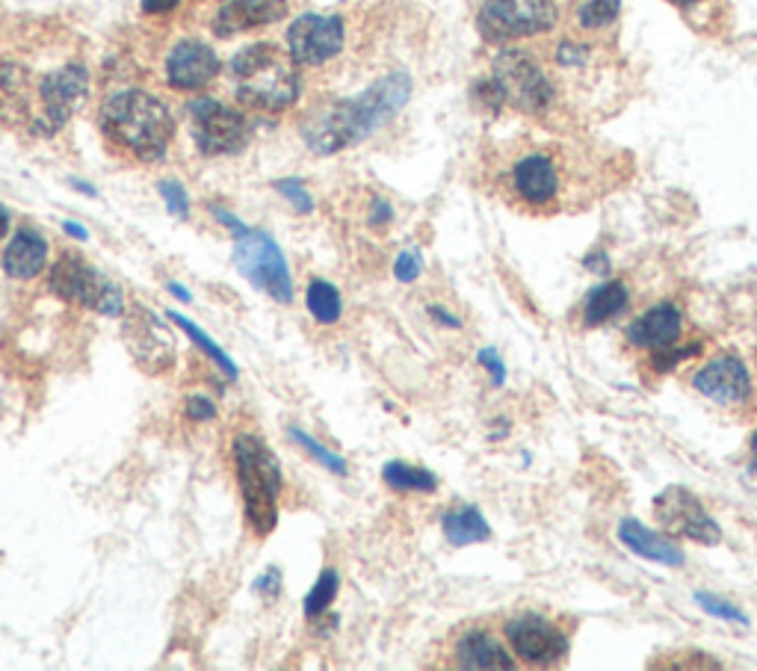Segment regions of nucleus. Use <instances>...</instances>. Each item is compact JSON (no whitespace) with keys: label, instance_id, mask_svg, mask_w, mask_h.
<instances>
[{"label":"nucleus","instance_id":"0eeeda50","mask_svg":"<svg viewBox=\"0 0 757 671\" xmlns=\"http://www.w3.org/2000/svg\"><path fill=\"white\" fill-rule=\"evenodd\" d=\"M51 291L65 302L83 305V308H95L104 317H118L125 311V300L116 284H110L104 275L90 266V263L77 258V254L65 252L51 270Z\"/></svg>","mask_w":757,"mask_h":671},{"label":"nucleus","instance_id":"58836bf2","mask_svg":"<svg viewBox=\"0 0 757 671\" xmlns=\"http://www.w3.org/2000/svg\"><path fill=\"white\" fill-rule=\"evenodd\" d=\"M279 586H281V574L276 572V568H270V572L263 574V577H258V580H255V591H258V595H263L267 600L279 595Z\"/></svg>","mask_w":757,"mask_h":671},{"label":"nucleus","instance_id":"aec40b11","mask_svg":"<svg viewBox=\"0 0 757 671\" xmlns=\"http://www.w3.org/2000/svg\"><path fill=\"white\" fill-rule=\"evenodd\" d=\"M681 332H684V314L672 302H663V305H654L633 319L628 326V340H631V346L654 353V349H666V346L675 344Z\"/></svg>","mask_w":757,"mask_h":671},{"label":"nucleus","instance_id":"393cba45","mask_svg":"<svg viewBox=\"0 0 757 671\" xmlns=\"http://www.w3.org/2000/svg\"><path fill=\"white\" fill-rule=\"evenodd\" d=\"M442 526H444V535L450 538V545H456V547L488 542V535H491L486 517L479 515V509H474V506H456V509H450V512H444Z\"/></svg>","mask_w":757,"mask_h":671},{"label":"nucleus","instance_id":"412c9836","mask_svg":"<svg viewBox=\"0 0 757 671\" xmlns=\"http://www.w3.org/2000/svg\"><path fill=\"white\" fill-rule=\"evenodd\" d=\"M453 657H456V665H462V669H515L509 651L497 642L495 633H488L483 627L465 630L456 639Z\"/></svg>","mask_w":757,"mask_h":671},{"label":"nucleus","instance_id":"5701e85b","mask_svg":"<svg viewBox=\"0 0 757 671\" xmlns=\"http://www.w3.org/2000/svg\"><path fill=\"white\" fill-rule=\"evenodd\" d=\"M619 538H622L624 545L631 547L633 554L642 556V559H651V563H660V565H672V568H681V565H684V554H681V547L672 545V542L663 538V535L651 533L649 526H642L640 521H633V517H624L622 526H619Z\"/></svg>","mask_w":757,"mask_h":671},{"label":"nucleus","instance_id":"423d86ee","mask_svg":"<svg viewBox=\"0 0 757 671\" xmlns=\"http://www.w3.org/2000/svg\"><path fill=\"white\" fill-rule=\"evenodd\" d=\"M557 19L553 0H483L477 24L488 42H512L548 33Z\"/></svg>","mask_w":757,"mask_h":671},{"label":"nucleus","instance_id":"09e8293b","mask_svg":"<svg viewBox=\"0 0 757 671\" xmlns=\"http://www.w3.org/2000/svg\"><path fill=\"white\" fill-rule=\"evenodd\" d=\"M668 3H675V7H695V3H702V0H668Z\"/></svg>","mask_w":757,"mask_h":671},{"label":"nucleus","instance_id":"cd10ccee","mask_svg":"<svg viewBox=\"0 0 757 671\" xmlns=\"http://www.w3.org/2000/svg\"><path fill=\"white\" fill-rule=\"evenodd\" d=\"M619 12H622V0H583L574 19H578L580 30L601 33V30L613 28Z\"/></svg>","mask_w":757,"mask_h":671},{"label":"nucleus","instance_id":"a211bd4d","mask_svg":"<svg viewBox=\"0 0 757 671\" xmlns=\"http://www.w3.org/2000/svg\"><path fill=\"white\" fill-rule=\"evenodd\" d=\"M39 109V81L21 65H0V118L10 125L33 127Z\"/></svg>","mask_w":757,"mask_h":671},{"label":"nucleus","instance_id":"72a5a7b5","mask_svg":"<svg viewBox=\"0 0 757 671\" xmlns=\"http://www.w3.org/2000/svg\"><path fill=\"white\" fill-rule=\"evenodd\" d=\"M160 196L166 199V208H169V213H175V217H187L189 199H187V192H184V187H180V184L163 181L160 184Z\"/></svg>","mask_w":757,"mask_h":671},{"label":"nucleus","instance_id":"9d476101","mask_svg":"<svg viewBox=\"0 0 757 671\" xmlns=\"http://www.w3.org/2000/svg\"><path fill=\"white\" fill-rule=\"evenodd\" d=\"M193 137L201 155H237L249 143V122L243 113L226 107L222 101L199 98L189 107Z\"/></svg>","mask_w":757,"mask_h":671},{"label":"nucleus","instance_id":"ddd939ff","mask_svg":"<svg viewBox=\"0 0 757 671\" xmlns=\"http://www.w3.org/2000/svg\"><path fill=\"white\" fill-rule=\"evenodd\" d=\"M506 639L512 644L515 657L530 665H553L568 653V636L550 618L523 612L506 625Z\"/></svg>","mask_w":757,"mask_h":671},{"label":"nucleus","instance_id":"37998d69","mask_svg":"<svg viewBox=\"0 0 757 671\" xmlns=\"http://www.w3.org/2000/svg\"><path fill=\"white\" fill-rule=\"evenodd\" d=\"M391 219H394V210H391L388 201H376L373 210H370V222H373V226H385Z\"/></svg>","mask_w":757,"mask_h":671},{"label":"nucleus","instance_id":"c9c22d12","mask_svg":"<svg viewBox=\"0 0 757 671\" xmlns=\"http://www.w3.org/2000/svg\"><path fill=\"white\" fill-rule=\"evenodd\" d=\"M184 415L189 420H214L217 418V406L210 402V397L205 394H189L187 406H184Z\"/></svg>","mask_w":757,"mask_h":671},{"label":"nucleus","instance_id":"bb28decb","mask_svg":"<svg viewBox=\"0 0 757 671\" xmlns=\"http://www.w3.org/2000/svg\"><path fill=\"white\" fill-rule=\"evenodd\" d=\"M382 480L388 482L394 491H421V494H429V491L438 489V480H435L433 473L424 471V468H412V464H403V462L385 464Z\"/></svg>","mask_w":757,"mask_h":671},{"label":"nucleus","instance_id":"2f4dec72","mask_svg":"<svg viewBox=\"0 0 757 671\" xmlns=\"http://www.w3.org/2000/svg\"><path fill=\"white\" fill-rule=\"evenodd\" d=\"M290 438H293V441H297L299 447H305L308 453L314 455L317 462H323L325 468H329V471H332V473H346V462H343L341 455L329 453V450L317 444L314 438L308 436V432H302V429H290Z\"/></svg>","mask_w":757,"mask_h":671},{"label":"nucleus","instance_id":"8fccbe9b","mask_svg":"<svg viewBox=\"0 0 757 671\" xmlns=\"http://www.w3.org/2000/svg\"><path fill=\"white\" fill-rule=\"evenodd\" d=\"M751 459H755V468H757V436H755V441H751Z\"/></svg>","mask_w":757,"mask_h":671},{"label":"nucleus","instance_id":"79ce46f5","mask_svg":"<svg viewBox=\"0 0 757 671\" xmlns=\"http://www.w3.org/2000/svg\"><path fill=\"white\" fill-rule=\"evenodd\" d=\"M178 3L180 0H143V10L148 12V15H166V12L175 10Z\"/></svg>","mask_w":757,"mask_h":671},{"label":"nucleus","instance_id":"c03bdc74","mask_svg":"<svg viewBox=\"0 0 757 671\" xmlns=\"http://www.w3.org/2000/svg\"><path fill=\"white\" fill-rule=\"evenodd\" d=\"M429 317L438 319V323H444V326H447V328H459L462 326L459 317H453V314H447V311H444V308H435V305H433V308H429Z\"/></svg>","mask_w":757,"mask_h":671},{"label":"nucleus","instance_id":"39448f33","mask_svg":"<svg viewBox=\"0 0 757 671\" xmlns=\"http://www.w3.org/2000/svg\"><path fill=\"white\" fill-rule=\"evenodd\" d=\"M237 482L243 491L246 521L255 535H270L279 524V494L281 471L276 455L263 447L261 438L240 436L235 441Z\"/></svg>","mask_w":757,"mask_h":671},{"label":"nucleus","instance_id":"473e14b6","mask_svg":"<svg viewBox=\"0 0 757 671\" xmlns=\"http://www.w3.org/2000/svg\"><path fill=\"white\" fill-rule=\"evenodd\" d=\"M695 353H698V344L681 346V349H668V346L666 349H654V370L668 373L677 361H684V358H693Z\"/></svg>","mask_w":757,"mask_h":671},{"label":"nucleus","instance_id":"a878e982","mask_svg":"<svg viewBox=\"0 0 757 671\" xmlns=\"http://www.w3.org/2000/svg\"><path fill=\"white\" fill-rule=\"evenodd\" d=\"M305 302H308V311H311V317H314L317 323L332 326V323L341 319V293H338V287H332L329 282L314 279V282L308 284Z\"/></svg>","mask_w":757,"mask_h":671},{"label":"nucleus","instance_id":"7c9ffc66","mask_svg":"<svg viewBox=\"0 0 757 671\" xmlns=\"http://www.w3.org/2000/svg\"><path fill=\"white\" fill-rule=\"evenodd\" d=\"M589 56H592V48L578 42V39H562L553 51L559 69H587Z\"/></svg>","mask_w":757,"mask_h":671},{"label":"nucleus","instance_id":"a19ab883","mask_svg":"<svg viewBox=\"0 0 757 671\" xmlns=\"http://www.w3.org/2000/svg\"><path fill=\"white\" fill-rule=\"evenodd\" d=\"M214 217H217L219 222H222V226H226V228H231V234H235V237L249 234V228H246L243 222H240V219H237V217H231V213H228V210L214 208Z\"/></svg>","mask_w":757,"mask_h":671},{"label":"nucleus","instance_id":"c85d7f7f","mask_svg":"<svg viewBox=\"0 0 757 671\" xmlns=\"http://www.w3.org/2000/svg\"><path fill=\"white\" fill-rule=\"evenodd\" d=\"M169 319H172V323H175V326L184 328V332H187V335H189V340H193V344H196V346H201V353L210 355V358H214V361H217L219 367H222V370L228 373V376H231V379H237V364L231 361V358H228V355H226V349H219V346L214 344V340H210V337L205 335V332H201V328L196 326V323H189V319L180 317V314H169Z\"/></svg>","mask_w":757,"mask_h":671},{"label":"nucleus","instance_id":"dca6fc26","mask_svg":"<svg viewBox=\"0 0 757 671\" xmlns=\"http://www.w3.org/2000/svg\"><path fill=\"white\" fill-rule=\"evenodd\" d=\"M695 390L704 394L719 406H739L751 394V379H748L746 364L734 355H719L711 364H704L693 379Z\"/></svg>","mask_w":757,"mask_h":671},{"label":"nucleus","instance_id":"2eb2a0df","mask_svg":"<svg viewBox=\"0 0 757 671\" xmlns=\"http://www.w3.org/2000/svg\"><path fill=\"white\" fill-rule=\"evenodd\" d=\"M222 72L217 51L199 39H184L172 48L169 60H166V77L169 86L180 92H196L201 86H208L217 74Z\"/></svg>","mask_w":757,"mask_h":671},{"label":"nucleus","instance_id":"1a4fd4ad","mask_svg":"<svg viewBox=\"0 0 757 671\" xmlns=\"http://www.w3.org/2000/svg\"><path fill=\"white\" fill-rule=\"evenodd\" d=\"M235 263L237 270H240L255 287H261L263 293H270L276 302L288 305V302L293 300V282H290L288 261H284V254H281V249L276 245V240H272L270 234L249 228V234L237 237Z\"/></svg>","mask_w":757,"mask_h":671},{"label":"nucleus","instance_id":"6ab92c4d","mask_svg":"<svg viewBox=\"0 0 757 671\" xmlns=\"http://www.w3.org/2000/svg\"><path fill=\"white\" fill-rule=\"evenodd\" d=\"M288 15V0H228L214 19L217 36H237L246 30L267 28Z\"/></svg>","mask_w":757,"mask_h":671},{"label":"nucleus","instance_id":"ea45409f","mask_svg":"<svg viewBox=\"0 0 757 671\" xmlns=\"http://www.w3.org/2000/svg\"><path fill=\"white\" fill-rule=\"evenodd\" d=\"M479 364H486L488 373H491V379H495L497 385L504 381V364H500V358L495 355V349H483V353H479Z\"/></svg>","mask_w":757,"mask_h":671},{"label":"nucleus","instance_id":"b1692460","mask_svg":"<svg viewBox=\"0 0 757 671\" xmlns=\"http://www.w3.org/2000/svg\"><path fill=\"white\" fill-rule=\"evenodd\" d=\"M628 300L631 296H628V287L622 282L601 284L583 302V326H604V323H610V319L619 317L628 308Z\"/></svg>","mask_w":757,"mask_h":671},{"label":"nucleus","instance_id":"f704fd0d","mask_svg":"<svg viewBox=\"0 0 757 671\" xmlns=\"http://www.w3.org/2000/svg\"><path fill=\"white\" fill-rule=\"evenodd\" d=\"M276 190H279L299 213H311V210H314V201H311V196L302 190V184L299 181H276Z\"/></svg>","mask_w":757,"mask_h":671},{"label":"nucleus","instance_id":"f3484780","mask_svg":"<svg viewBox=\"0 0 757 671\" xmlns=\"http://www.w3.org/2000/svg\"><path fill=\"white\" fill-rule=\"evenodd\" d=\"M125 337L131 353L136 355V361L148 367L152 373L169 370L172 361H175V353H172L175 346L169 340V332H166L160 319L154 317L152 311L136 308L134 317L127 319Z\"/></svg>","mask_w":757,"mask_h":671},{"label":"nucleus","instance_id":"4c0bfd02","mask_svg":"<svg viewBox=\"0 0 757 671\" xmlns=\"http://www.w3.org/2000/svg\"><path fill=\"white\" fill-rule=\"evenodd\" d=\"M698 604H702V607L707 609V612H713V616L728 618V621H739V625H746V618L739 616V612L734 607H728V604H722V600L707 598V595H698Z\"/></svg>","mask_w":757,"mask_h":671},{"label":"nucleus","instance_id":"de8ad7c7","mask_svg":"<svg viewBox=\"0 0 757 671\" xmlns=\"http://www.w3.org/2000/svg\"><path fill=\"white\" fill-rule=\"evenodd\" d=\"M7 231H10V213L0 208V237L7 234Z\"/></svg>","mask_w":757,"mask_h":671},{"label":"nucleus","instance_id":"7ed1b4c3","mask_svg":"<svg viewBox=\"0 0 757 671\" xmlns=\"http://www.w3.org/2000/svg\"><path fill=\"white\" fill-rule=\"evenodd\" d=\"M235 95L240 104L263 113H281L299 98L297 60L290 51H281L272 42L243 48L228 63Z\"/></svg>","mask_w":757,"mask_h":671},{"label":"nucleus","instance_id":"9b49d317","mask_svg":"<svg viewBox=\"0 0 757 671\" xmlns=\"http://www.w3.org/2000/svg\"><path fill=\"white\" fill-rule=\"evenodd\" d=\"M86 90H90V77L83 65H65L60 72L39 77V109L30 130L39 137L56 134L69 122L74 107L86 98Z\"/></svg>","mask_w":757,"mask_h":671},{"label":"nucleus","instance_id":"4be33fe9","mask_svg":"<svg viewBox=\"0 0 757 671\" xmlns=\"http://www.w3.org/2000/svg\"><path fill=\"white\" fill-rule=\"evenodd\" d=\"M48 261V243L45 237L33 231V228H21L3 252V270L10 279L19 282H30L42 273V266Z\"/></svg>","mask_w":757,"mask_h":671},{"label":"nucleus","instance_id":"a18cd8bd","mask_svg":"<svg viewBox=\"0 0 757 671\" xmlns=\"http://www.w3.org/2000/svg\"><path fill=\"white\" fill-rule=\"evenodd\" d=\"M63 228L74 237V240H90V231L83 226H77V222H63Z\"/></svg>","mask_w":757,"mask_h":671},{"label":"nucleus","instance_id":"c756f323","mask_svg":"<svg viewBox=\"0 0 757 671\" xmlns=\"http://www.w3.org/2000/svg\"><path fill=\"white\" fill-rule=\"evenodd\" d=\"M338 572H323L320 574V580L314 583V589L308 591L305 598V616L308 618H317L323 616L325 609L332 607V600L338 598Z\"/></svg>","mask_w":757,"mask_h":671},{"label":"nucleus","instance_id":"f8f14e48","mask_svg":"<svg viewBox=\"0 0 757 671\" xmlns=\"http://www.w3.org/2000/svg\"><path fill=\"white\" fill-rule=\"evenodd\" d=\"M654 512H657L660 526L668 535L677 538H693L698 545H719V526L713 524L702 500L684 489H666L654 500Z\"/></svg>","mask_w":757,"mask_h":671},{"label":"nucleus","instance_id":"f257e3e1","mask_svg":"<svg viewBox=\"0 0 757 671\" xmlns=\"http://www.w3.org/2000/svg\"><path fill=\"white\" fill-rule=\"evenodd\" d=\"M412 95L408 74L394 72L373 83L355 98L338 101L323 113H317L305 122V143L317 155H334L341 148H350L361 139H367L378 125H385L391 116H397L406 107Z\"/></svg>","mask_w":757,"mask_h":671},{"label":"nucleus","instance_id":"49530a36","mask_svg":"<svg viewBox=\"0 0 757 671\" xmlns=\"http://www.w3.org/2000/svg\"><path fill=\"white\" fill-rule=\"evenodd\" d=\"M169 293H172V296H178L180 302H189V300H193V296H189V291H184V287H180V284H169Z\"/></svg>","mask_w":757,"mask_h":671},{"label":"nucleus","instance_id":"e433bc0d","mask_svg":"<svg viewBox=\"0 0 757 671\" xmlns=\"http://www.w3.org/2000/svg\"><path fill=\"white\" fill-rule=\"evenodd\" d=\"M421 266H424V261H421V254L417 252H403L397 258V263H394V273H397L400 282H415L417 275H421Z\"/></svg>","mask_w":757,"mask_h":671},{"label":"nucleus","instance_id":"f03ea898","mask_svg":"<svg viewBox=\"0 0 757 671\" xmlns=\"http://www.w3.org/2000/svg\"><path fill=\"white\" fill-rule=\"evenodd\" d=\"M101 125L116 146L145 164L160 160L175 134V118L169 107L143 90L116 92L101 109Z\"/></svg>","mask_w":757,"mask_h":671},{"label":"nucleus","instance_id":"4468645a","mask_svg":"<svg viewBox=\"0 0 757 671\" xmlns=\"http://www.w3.org/2000/svg\"><path fill=\"white\" fill-rule=\"evenodd\" d=\"M343 21L338 15H302L290 24L288 51L299 65H323L343 48Z\"/></svg>","mask_w":757,"mask_h":671},{"label":"nucleus","instance_id":"20e7f679","mask_svg":"<svg viewBox=\"0 0 757 671\" xmlns=\"http://www.w3.org/2000/svg\"><path fill=\"white\" fill-rule=\"evenodd\" d=\"M504 187L509 199L523 210L550 213V210L568 208V187H571L568 155L559 146L523 148L506 166Z\"/></svg>","mask_w":757,"mask_h":671},{"label":"nucleus","instance_id":"6e6552de","mask_svg":"<svg viewBox=\"0 0 757 671\" xmlns=\"http://www.w3.org/2000/svg\"><path fill=\"white\" fill-rule=\"evenodd\" d=\"M491 77L500 83L506 104L527 116H541L553 104V83L536 60L523 51H504L495 60Z\"/></svg>","mask_w":757,"mask_h":671}]
</instances>
